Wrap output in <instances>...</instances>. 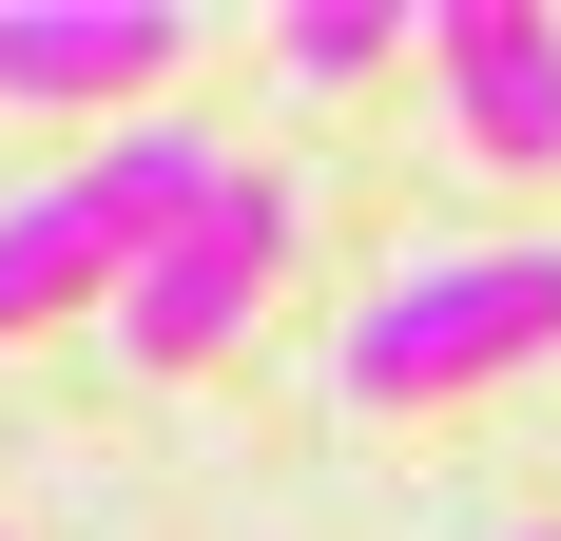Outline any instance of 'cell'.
<instances>
[{
    "label": "cell",
    "mask_w": 561,
    "mask_h": 541,
    "mask_svg": "<svg viewBox=\"0 0 561 541\" xmlns=\"http://www.w3.org/2000/svg\"><path fill=\"white\" fill-rule=\"evenodd\" d=\"M214 174H232V156L194 136V116H116L98 156H58L39 194H0V348L58 329V310H98V290H136V252H156Z\"/></svg>",
    "instance_id": "obj_1"
},
{
    "label": "cell",
    "mask_w": 561,
    "mask_h": 541,
    "mask_svg": "<svg viewBox=\"0 0 561 541\" xmlns=\"http://www.w3.org/2000/svg\"><path fill=\"white\" fill-rule=\"evenodd\" d=\"M561 348V232H504V252H426L348 310V406H446V387H504Z\"/></svg>",
    "instance_id": "obj_2"
},
{
    "label": "cell",
    "mask_w": 561,
    "mask_h": 541,
    "mask_svg": "<svg viewBox=\"0 0 561 541\" xmlns=\"http://www.w3.org/2000/svg\"><path fill=\"white\" fill-rule=\"evenodd\" d=\"M272 270H290V174H214V194L136 252L116 348H136V368H194V348H232V329L272 310Z\"/></svg>",
    "instance_id": "obj_3"
},
{
    "label": "cell",
    "mask_w": 561,
    "mask_h": 541,
    "mask_svg": "<svg viewBox=\"0 0 561 541\" xmlns=\"http://www.w3.org/2000/svg\"><path fill=\"white\" fill-rule=\"evenodd\" d=\"M174 0H0V97L20 116H156L174 78Z\"/></svg>",
    "instance_id": "obj_4"
},
{
    "label": "cell",
    "mask_w": 561,
    "mask_h": 541,
    "mask_svg": "<svg viewBox=\"0 0 561 541\" xmlns=\"http://www.w3.org/2000/svg\"><path fill=\"white\" fill-rule=\"evenodd\" d=\"M426 58H446V116L504 174H561V20H542V0H446Z\"/></svg>",
    "instance_id": "obj_5"
},
{
    "label": "cell",
    "mask_w": 561,
    "mask_h": 541,
    "mask_svg": "<svg viewBox=\"0 0 561 541\" xmlns=\"http://www.w3.org/2000/svg\"><path fill=\"white\" fill-rule=\"evenodd\" d=\"M388 39H426V20H388V0H290V20H272V58L310 78V97H348V78H368Z\"/></svg>",
    "instance_id": "obj_6"
}]
</instances>
